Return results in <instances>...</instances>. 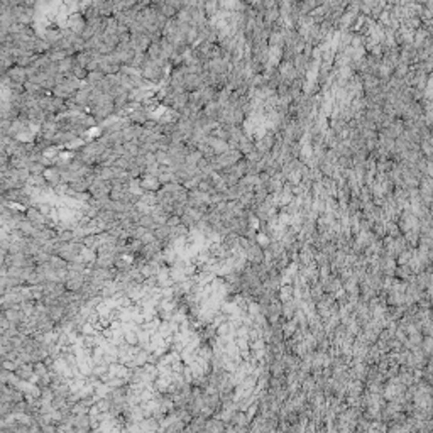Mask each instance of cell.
Listing matches in <instances>:
<instances>
[{"label": "cell", "instance_id": "1", "mask_svg": "<svg viewBox=\"0 0 433 433\" xmlns=\"http://www.w3.org/2000/svg\"><path fill=\"white\" fill-rule=\"evenodd\" d=\"M110 189H112L110 181L93 178L92 183H90V188H88V195L95 198V200H97V198H105V196H109Z\"/></svg>", "mask_w": 433, "mask_h": 433}, {"label": "cell", "instance_id": "2", "mask_svg": "<svg viewBox=\"0 0 433 433\" xmlns=\"http://www.w3.org/2000/svg\"><path fill=\"white\" fill-rule=\"evenodd\" d=\"M85 27H86V19L83 17V14H81V12L69 14L68 22H66V29H69L73 34L81 36V34H83V31H85Z\"/></svg>", "mask_w": 433, "mask_h": 433}, {"label": "cell", "instance_id": "3", "mask_svg": "<svg viewBox=\"0 0 433 433\" xmlns=\"http://www.w3.org/2000/svg\"><path fill=\"white\" fill-rule=\"evenodd\" d=\"M130 49L135 55H146L147 48L151 44V39L146 34H130Z\"/></svg>", "mask_w": 433, "mask_h": 433}, {"label": "cell", "instance_id": "4", "mask_svg": "<svg viewBox=\"0 0 433 433\" xmlns=\"http://www.w3.org/2000/svg\"><path fill=\"white\" fill-rule=\"evenodd\" d=\"M7 80H9V85L24 86L27 81V69L20 68V66H12L7 71Z\"/></svg>", "mask_w": 433, "mask_h": 433}, {"label": "cell", "instance_id": "5", "mask_svg": "<svg viewBox=\"0 0 433 433\" xmlns=\"http://www.w3.org/2000/svg\"><path fill=\"white\" fill-rule=\"evenodd\" d=\"M44 180H46L48 186L51 189H56L58 186H61L63 185V175H61L60 171L56 170V168H46V171H44Z\"/></svg>", "mask_w": 433, "mask_h": 433}, {"label": "cell", "instance_id": "6", "mask_svg": "<svg viewBox=\"0 0 433 433\" xmlns=\"http://www.w3.org/2000/svg\"><path fill=\"white\" fill-rule=\"evenodd\" d=\"M24 217H26L29 224L34 225V229H39V227L44 225V215L36 207H27V210L24 212Z\"/></svg>", "mask_w": 433, "mask_h": 433}, {"label": "cell", "instance_id": "7", "mask_svg": "<svg viewBox=\"0 0 433 433\" xmlns=\"http://www.w3.org/2000/svg\"><path fill=\"white\" fill-rule=\"evenodd\" d=\"M139 185H141V189L144 193H156L161 188V183L156 176H141Z\"/></svg>", "mask_w": 433, "mask_h": 433}, {"label": "cell", "instance_id": "8", "mask_svg": "<svg viewBox=\"0 0 433 433\" xmlns=\"http://www.w3.org/2000/svg\"><path fill=\"white\" fill-rule=\"evenodd\" d=\"M207 144L210 146V149L213 151V154H215V156L224 154V152H227V151L230 149L229 144H227L225 141H222V139L215 137V135H208V137H207Z\"/></svg>", "mask_w": 433, "mask_h": 433}, {"label": "cell", "instance_id": "9", "mask_svg": "<svg viewBox=\"0 0 433 433\" xmlns=\"http://www.w3.org/2000/svg\"><path fill=\"white\" fill-rule=\"evenodd\" d=\"M36 58H38L36 53H20V51H17V55H15V66H20V68H29V66H32V63L36 61Z\"/></svg>", "mask_w": 433, "mask_h": 433}, {"label": "cell", "instance_id": "10", "mask_svg": "<svg viewBox=\"0 0 433 433\" xmlns=\"http://www.w3.org/2000/svg\"><path fill=\"white\" fill-rule=\"evenodd\" d=\"M151 217L156 225H164L168 222V218H170V212H166L163 207L156 205V207L151 208Z\"/></svg>", "mask_w": 433, "mask_h": 433}, {"label": "cell", "instance_id": "11", "mask_svg": "<svg viewBox=\"0 0 433 433\" xmlns=\"http://www.w3.org/2000/svg\"><path fill=\"white\" fill-rule=\"evenodd\" d=\"M51 51V46L46 43V39L43 38L41 34L36 32V38H34V53L38 56H43V55H48Z\"/></svg>", "mask_w": 433, "mask_h": 433}, {"label": "cell", "instance_id": "12", "mask_svg": "<svg viewBox=\"0 0 433 433\" xmlns=\"http://www.w3.org/2000/svg\"><path fill=\"white\" fill-rule=\"evenodd\" d=\"M24 92H26L27 95H31V97H34V98H39V97H43V95L48 93L43 86L32 83V81H26V85H24Z\"/></svg>", "mask_w": 433, "mask_h": 433}, {"label": "cell", "instance_id": "13", "mask_svg": "<svg viewBox=\"0 0 433 433\" xmlns=\"http://www.w3.org/2000/svg\"><path fill=\"white\" fill-rule=\"evenodd\" d=\"M105 78L104 73L100 71H88V75H86L85 78V85L92 86V88H95V86H98L102 83V80Z\"/></svg>", "mask_w": 433, "mask_h": 433}, {"label": "cell", "instance_id": "14", "mask_svg": "<svg viewBox=\"0 0 433 433\" xmlns=\"http://www.w3.org/2000/svg\"><path fill=\"white\" fill-rule=\"evenodd\" d=\"M137 227H142V229L151 230V232H152V230H154L158 225L154 224V220H152L151 215H141V217H139V220H137Z\"/></svg>", "mask_w": 433, "mask_h": 433}]
</instances>
